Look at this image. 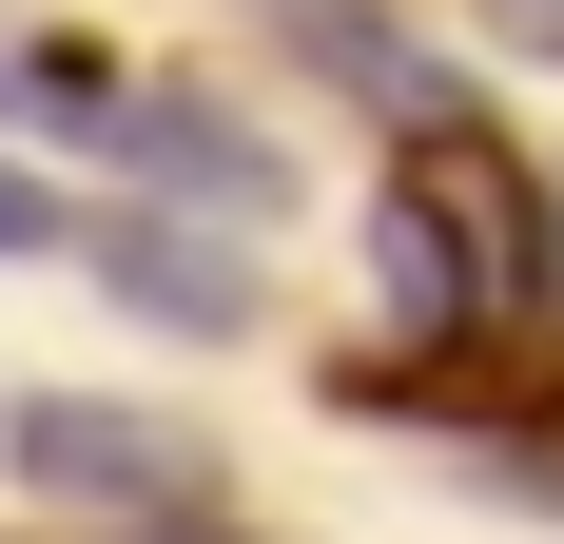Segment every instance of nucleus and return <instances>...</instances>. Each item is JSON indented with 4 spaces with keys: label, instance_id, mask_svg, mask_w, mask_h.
<instances>
[{
    "label": "nucleus",
    "instance_id": "nucleus-1",
    "mask_svg": "<svg viewBox=\"0 0 564 544\" xmlns=\"http://www.w3.org/2000/svg\"><path fill=\"white\" fill-rule=\"evenodd\" d=\"M370 253H390V312H409V330L507 350V330H545V292H564V195L487 137V98H448V117H409V137H390Z\"/></svg>",
    "mask_w": 564,
    "mask_h": 544
},
{
    "label": "nucleus",
    "instance_id": "nucleus-2",
    "mask_svg": "<svg viewBox=\"0 0 564 544\" xmlns=\"http://www.w3.org/2000/svg\"><path fill=\"white\" fill-rule=\"evenodd\" d=\"M0 467H20L58 525H175V505H215V447H195V428H156V409H98V389L0 409Z\"/></svg>",
    "mask_w": 564,
    "mask_h": 544
},
{
    "label": "nucleus",
    "instance_id": "nucleus-3",
    "mask_svg": "<svg viewBox=\"0 0 564 544\" xmlns=\"http://www.w3.org/2000/svg\"><path fill=\"white\" fill-rule=\"evenodd\" d=\"M58 137H78V156H117L137 195H195V215H273V195H292L273 137H234V117H215V98H175V78H98Z\"/></svg>",
    "mask_w": 564,
    "mask_h": 544
},
{
    "label": "nucleus",
    "instance_id": "nucleus-4",
    "mask_svg": "<svg viewBox=\"0 0 564 544\" xmlns=\"http://www.w3.org/2000/svg\"><path fill=\"white\" fill-rule=\"evenodd\" d=\"M78 272H98L117 312L195 330V350H234V330H253V272H234V253H215L195 215H78Z\"/></svg>",
    "mask_w": 564,
    "mask_h": 544
},
{
    "label": "nucleus",
    "instance_id": "nucleus-5",
    "mask_svg": "<svg viewBox=\"0 0 564 544\" xmlns=\"http://www.w3.org/2000/svg\"><path fill=\"white\" fill-rule=\"evenodd\" d=\"M253 20H273V40L312 58L332 98H370V117H390V137H409V117H448V98H467L448 58H429V40H409V20H390V0H253Z\"/></svg>",
    "mask_w": 564,
    "mask_h": 544
},
{
    "label": "nucleus",
    "instance_id": "nucleus-6",
    "mask_svg": "<svg viewBox=\"0 0 564 544\" xmlns=\"http://www.w3.org/2000/svg\"><path fill=\"white\" fill-rule=\"evenodd\" d=\"M0 253H78V215H58L40 175H0Z\"/></svg>",
    "mask_w": 564,
    "mask_h": 544
},
{
    "label": "nucleus",
    "instance_id": "nucleus-7",
    "mask_svg": "<svg viewBox=\"0 0 564 544\" xmlns=\"http://www.w3.org/2000/svg\"><path fill=\"white\" fill-rule=\"evenodd\" d=\"M467 20H487L507 58H545V78H564V0H467Z\"/></svg>",
    "mask_w": 564,
    "mask_h": 544
},
{
    "label": "nucleus",
    "instance_id": "nucleus-8",
    "mask_svg": "<svg viewBox=\"0 0 564 544\" xmlns=\"http://www.w3.org/2000/svg\"><path fill=\"white\" fill-rule=\"evenodd\" d=\"M78 544H234L215 505H175V525H78Z\"/></svg>",
    "mask_w": 564,
    "mask_h": 544
}]
</instances>
